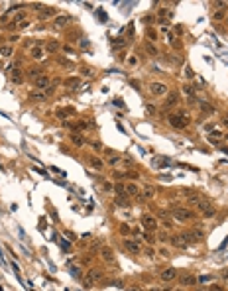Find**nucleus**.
Here are the masks:
<instances>
[{
  "instance_id": "obj_47",
  "label": "nucleus",
  "mask_w": 228,
  "mask_h": 291,
  "mask_svg": "<svg viewBox=\"0 0 228 291\" xmlns=\"http://www.w3.org/2000/svg\"><path fill=\"white\" fill-rule=\"evenodd\" d=\"M152 291H173V289H152Z\"/></svg>"
},
{
  "instance_id": "obj_49",
  "label": "nucleus",
  "mask_w": 228,
  "mask_h": 291,
  "mask_svg": "<svg viewBox=\"0 0 228 291\" xmlns=\"http://www.w3.org/2000/svg\"><path fill=\"white\" fill-rule=\"evenodd\" d=\"M226 24H228V16H226Z\"/></svg>"
},
{
  "instance_id": "obj_29",
  "label": "nucleus",
  "mask_w": 228,
  "mask_h": 291,
  "mask_svg": "<svg viewBox=\"0 0 228 291\" xmlns=\"http://www.w3.org/2000/svg\"><path fill=\"white\" fill-rule=\"evenodd\" d=\"M71 140H73V144H75V146H83V142H85L79 134H71Z\"/></svg>"
},
{
  "instance_id": "obj_19",
  "label": "nucleus",
  "mask_w": 228,
  "mask_h": 291,
  "mask_svg": "<svg viewBox=\"0 0 228 291\" xmlns=\"http://www.w3.org/2000/svg\"><path fill=\"white\" fill-rule=\"evenodd\" d=\"M153 195H155V189H153V187H150V185H147V187H146V189H144V191H142V201H144V199H152Z\"/></svg>"
},
{
  "instance_id": "obj_9",
  "label": "nucleus",
  "mask_w": 228,
  "mask_h": 291,
  "mask_svg": "<svg viewBox=\"0 0 228 291\" xmlns=\"http://www.w3.org/2000/svg\"><path fill=\"white\" fill-rule=\"evenodd\" d=\"M179 283L183 287H187V285H195L197 283V277L193 275V273H185V275H181L179 277Z\"/></svg>"
},
{
  "instance_id": "obj_28",
  "label": "nucleus",
  "mask_w": 228,
  "mask_h": 291,
  "mask_svg": "<svg viewBox=\"0 0 228 291\" xmlns=\"http://www.w3.org/2000/svg\"><path fill=\"white\" fill-rule=\"evenodd\" d=\"M65 85H67V87H71V89H77V87H79L81 83H79V79H67V81H65Z\"/></svg>"
},
{
  "instance_id": "obj_26",
  "label": "nucleus",
  "mask_w": 228,
  "mask_h": 291,
  "mask_svg": "<svg viewBox=\"0 0 228 291\" xmlns=\"http://www.w3.org/2000/svg\"><path fill=\"white\" fill-rule=\"evenodd\" d=\"M30 79H33V81H38L39 77H41V69H30Z\"/></svg>"
},
{
  "instance_id": "obj_48",
  "label": "nucleus",
  "mask_w": 228,
  "mask_h": 291,
  "mask_svg": "<svg viewBox=\"0 0 228 291\" xmlns=\"http://www.w3.org/2000/svg\"><path fill=\"white\" fill-rule=\"evenodd\" d=\"M130 291H140V289H138V287H132V289H130Z\"/></svg>"
},
{
  "instance_id": "obj_25",
  "label": "nucleus",
  "mask_w": 228,
  "mask_h": 291,
  "mask_svg": "<svg viewBox=\"0 0 228 291\" xmlns=\"http://www.w3.org/2000/svg\"><path fill=\"white\" fill-rule=\"evenodd\" d=\"M124 45H126V39H124V38H116V39L112 42V47H114V49H120V47H124Z\"/></svg>"
},
{
  "instance_id": "obj_50",
  "label": "nucleus",
  "mask_w": 228,
  "mask_h": 291,
  "mask_svg": "<svg viewBox=\"0 0 228 291\" xmlns=\"http://www.w3.org/2000/svg\"><path fill=\"white\" fill-rule=\"evenodd\" d=\"M199 291H203V289H199Z\"/></svg>"
},
{
  "instance_id": "obj_38",
  "label": "nucleus",
  "mask_w": 228,
  "mask_h": 291,
  "mask_svg": "<svg viewBox=\"0 0 228 291\" xmlns=\"http://www.w3.org/2000/svg\"><path fill=\"white\" fill-rule=\"evenodd\" d=\"M199 281L201 283H210V281H212V275H201Z\"/></svg>"
},
{
  "instance_id": "obj_4",
  "label": "nucleus",
  "mask_w": 228,
  "mask_h": 291,
  "mask_svg": "<svg viewBox=\"0 0 228 291\" xmlns=\"http://www.w3.org/2000/svg\"><path fill=\"white\" fill-rule=\"evenodd\" d=\"M169 124L173 128H179V130H181V128H185L187 124H189V120H185L181 114H171V116H169Z\"/></svg>"
},
{
  "instance_id": "obj_1",
  "label": "nucleus",
  "mask_w": 228,
  "mask_h": 291,
  "mask_svg": "<svg viewBox=\"0 0 228 291\" xmlns=\"http://www.w3.org/2000/svg\"><path fill=\"white\" fill-rule=\"evenodd\" d=\"M173 215V218L175 220H179V222H187V220H191L193 218V211H189V209H175V211L171 212Z\"/></svg>"
},
{
  "instance_id": "obj_41",
  "label": "nucleus",
  "mask_w": 228,
  "mask_h": 291,
  "mask_svg": "<svg viewBox=\"0 0 228 291\" xmlns=\"http://www.w3.org/2000/svg\"><path fill=\"white\" fill-rule=\"evenodd\" d=\"M185 75H187V77H189V79H191V77H193V75H195V73H193V69H191V67H189V65H187V67H185Z\"/></svg>"
},
{
  "instance_id": "obj_39",
  "label": "nucleus",
  "mask_w": 228,
  "mask_h": 291,
  "mask_svg": "<svg viewBox=\"0 0 228 291\" xmlns=\"http://www.w3.org/2000/svg\"><path fill=\"white\" fill-rule=\"evenodd\" d=\"M81 73H83V75H85V77H90V75H93V73H90V69H89V67H81Z\"/></svg>"
},
{
  "instance_id": "obj_45",
  "label": "nucleus",
  "mask_w": 228,
  "mask_h": 291,
  "mask_svg": "<svg viewBox=\"0 0 228 291\" xmlns=\"http://www.w3.org/2000/svg\"><path fill=\"white\" fill-rule=\"evenodd\" d=\"M146 110H147V112H155V108H153L152 104H147V106H146Z\"/></svg>"
},
{
  "instance_id": "obj_5",
  "label": "nucleus",
  "mask_w": 228,
  "mask_h": 291,
  "mask_svg": "<svg viewBox=\"0 0 228 291\" xmlns=\"http://www.w3.org/2000/svg\"><path fill=\"white\" fill-rule=\"evenodd\" d=\"M197 207H199L201 215H203L204 218H212V216L216 215V211H214V207H210V205H207V203H204V201H201L199 205H197Z\"/></svg>"
},
{
  "instance_id": "obj_34",
  "label": "nucleus",
  "mask_w": 228,
  "mask_h": 291,
  "mask_svg": "<svg viewBox=\"0 0 228 291\" xmlns=\"http://www.w3.org/2000/svg\"><path fill=\"white\" fill-rule=\"evenodd\" d=\"M146 33H147V38L152 39V42H155V39H157V33H155V32H153V30H152V28H147V30H146Z\"/></svg>"
},
{
  "instance_id": "obj_44",
  "label": "nucleus",
  "mask_w": 228,
  "mask_h": 291,
  "mask_svg": "<svg viewBox=\"0 0 228 291\" xmlns=\"http://www.w3.org/2000/svg\"><path fill=\"white\" fill-rule=\"evenodd\" d=\"M114 104H116V106H124V102H122V99H116V100H114Z\"/></svg>"
},
{
  "instance_id": "obj_27",
  "label": "nucleus",
  "mask_w": 228,
  "mask_h": 291,
  "mask_svg": "<svg viewBox=\"0 0 228 291\" xmlns=\"http://www.w3.org/2000/svg\"><path fill=\"white\" fill-rule=\"evenodd\" d=\"M45 47H47V51H51V53L59 51V43H57V42H49V43H47Z\"/></svg>"
},
{
  "instance_id": "obj_2",
  "label": "nucleus",
  "mask_w": 228,
  "mask_h": 291,
  "mask_svg": "<svg viewBox=\"0 0 228 291\" xmlns=\"http://www.w3.org/2000/svg\"><path fill=\"white\" fill-rule=\"evenodd\" d=\"M150 93L153 94V97H163V94H167L169 91H167V85L165 83H152L150 85Z\"/></svg>"
},
{
  "instance_id": "obj_12",
  "label": "nucleus",
  "mask_w": 228,
  "mask_h": 291,
  "mask_svg": "<svg viewBox=\"0 0 228 291\" xmlns=\"http://www.w3.org/2000/svg\"><path fill=\"white\" fill-rule=\"evenodd\" d=\"M177 275V269L175 268H167V269H163L161 272V281H171V279H173V277Z\"/></svg>"
},
{
  "instance_id": "obj_33",
  "label": "nucleus",
  "mask_w": 228,
  "mask_h": 291,
  "mask_svg": "<svg viewBox=\"0 0 228 291\" xmlns=\"http://www.w3.org/2000/svg\"><path fill=\"white\" fill-rule=\"evenodd\" d=\"M224 16H226V10H216V12H214V16H212V18H214V20H222Z\"/></svg>"
},
{
  "instance_id": "obj_30",
  "label": "nucleus",
  "mask_w": 228,
  "mask_h": 291,
  "mask_svg": "<svg viewBox=\"0 0 228 291\" xmlns=\"http://www.w3.org/2000/svg\"><path fill=\"white\" fill-rule=\"evenodd\" d=\"M10 53H12V47H0V57H10Z\"/></svg>"
},
{
  "instance_id": "obj_21",
  "label": "nucleus",
  "mask_w": 228,
  "mask_h": 291,
  "mask_svg": "<svg viewBox=\"0 0 228 291\" xmlns=\"http://www.w3.org/2000/svg\"><path fill=\"white\" fill-rule=\"evenodd\" d=\"M167 163H169L167 157H155L153 160V167H167Z\"/></svg>"
},
{
  "instance_id": "obj_42",
  "label": "nucleus",
  "mask_w": 228,
  "mask_h": 291,
  "mask_svg": "<svg viewBox=\"0 0 228 291\" xmlns=\"http://www.w3.org/2000/svg\"><path fill=\"white\" fill-rule=\"evenodd\" d=\"M210 291H224V289L220 285H212V287H210Z\"/></svg>"
},
{
  "instance_id": "obj_31",
  "label": "nucleus",
  "mask_w": 228,
  "mask_h": 291,
  "mask_svg": "<svg viewBox=\"0 0 228 291\" xmlns=\"http://www.w3.org/2000/svg\"><path fill=\"white\" fill-rule=\"evenodd\" d=\"M146 49H147L150 53H152V55H159V53H157V49L153 47V43H152V42H146Z\"/></svg>"
},
{
  "instance_id": "obj_23",
  "label": "nucleus",
  "mask_w": 228,
  "mask_h": 291,
  "mask_svg": "<svg viewBox=\"0 0 228 291\" xmlns=\"http://www.w3.org/2000/svg\"><path fill=\"white\" fill-rule=\"evenodd\" d=\"M67 266H69V272H71L75 277H79V275H81V269L77 268V266H73V264H71V260H67Z\"/></svg>"
},
{
  "instance_id": "obj_3",
  "label": "nucleus",
  "mask_w": 228,
  "mask_h": 291,
  "mask_svg": "<svg viewBox=\"0 0 228 291\" xmlns=\"http://www.w3.org/2000/svg\"><path fill=\"white\" fill-rule=\"evenodd\" d=\"M142 226L147 230V232H155V230H157V220L153 218V216H150V215H144L142 216Z\"/></svg>"
},
{
  "instance_id": "obj_40",
  "label": "nucleus",
  "mask_w": 228,
  "mask_h": 291,
  "mask_svg": "<svg viewBox=\"0 0 228 291\" xmlns=\"http://www.w3.org/2000/svg\"><path fill=\"white\" fill-rule=\"evenodd\" d=\"M118 161H120V157H116V155H112V157L108 160V163H110V165H116Z\"/></svg>"
},
{
  "instance_id": "obj_10",
  "label": "nucleus",
  "mask_w": 228,
  "mask_h": 291,
  "mask_svg": "<svg viewBox=\"0 0 228 291\" xmlns=\"http://www.w3.org/2000/svg\"><path fill=\"white\" fill-rule=\"evenodd\" d=\"M114 205H116V207H122V209H130V197L118 195V197L114 199Z\"/></svg>"
},
{
  "instance_id": "obj_20",
  "label": "nucleus",
  "mask_w": 228,
  "mask_h": 291,
  "mask_svg": "<svg viewBox=\"0 0 228 291\" xmlns=\"http://www.w3.org/2000/svg\"><path fill=\"white\" fill-rule=\"evenodd\" d=\"M39 16L41 18H51V16H55V8H41L39 10Z\"/></svg>"
},
{
  "instance_id": "obj_22",
  "label": "nucleus",
  "mask_w": 228,
  "mask_h": 291,
  "mask_svg": "<svg viewBox=\"0 0 228 291\" xmlns=\"http://www.w3.org/2000/svg\"><path fill=\"white\" fill-rule=\"evenodd\" d=\"M30 55H32L33 59H43V49H41V47H33Z\"/></svg>"
},
{
  "instance_id": "obj_15",
  "label": "nucleus",
  "mask_w": 228,
  "mask_h": 291,
  "mask_svg": "<svg viewBox=\"0 0 228 291\" xmlns=\"http://www.w3.org/2000/svg\"><path fill=\"white\" fill-rule=\"evenodd\" d=\"M67 24H69V16H57L55 22H53V26H55V28H65Z\"/></svg>"
},
{
  "instance_id": "obj_32",
  "label": "nucleus",
  "mask_w": 228,
  "mask_h": 291,
  "mask_svg": "<svg viewBox=\"0 0 228 291\" xmlns=\"http://www.w3.org/2000/svg\"><path fill=\"white\" fill-rule=\"evenodd\" d=\"M130 232H132V228H130L128 224H122V226H120V234H122V236H128Z\"/></svg>"
},
{
  "instance_id": "obj_11",
  "label": "nucleus",
  "mask_w": 228,
  "mask_h": 291,
  "mask_svg": "<svg viewBox=\"0 0 228 291\" xmlns=\"http://www.w3.org/2000/svg\"><path fill=\"white\" fill-rule=\"evenodd\" d=\"M100 256H102V260L108 262V264L114 262V254H112V250H110L108 246H102V248H100Z\"/></svg>"
},
{
  "instance_id": "obj_17",
  "label": "nucleus",
  "mask_w": 228,
  "mask_h": 291,
  "mask_svg": "<svg viewBox=\"0 0 228 291\" xmlns=\"http://www.w3.org/2000/svg\"><path fill=\"white\" fill-rule=\"evenodd\" d=\"M22 79H24V75H22L20 67H14V69H12V81H14V83H22Z\"/></svg>"
},
{
  "instance_id": "obj_46",
  "label": "nucleus",
  "mask_w": 228,
  "mask_h": 291,
  "mask_svg": "<svg viewBox=\"0 0 228 291\" xmlns=\"http://www.w3.org/2000/svg\"><path fill=\"white\" fill-rule=\"evenodd\" d=\"M146 254L150 256V258H153V250H152V248H147V250H146Z\"/></svg>"
},
{
  "instance_id": "obj_35",
  "label": "nucleus",
  "mask_w": 228,
  "mask_h": 291,
  "mask_svg": "<svg viewBox=\"0 0 228 291\" xmlns=\"http://www.w3.org/2000/svg\"><path fill=\"white\" fill-rule=\"evenodd\" d=\"M59 244H61V250H71V242H67V240H59Z\"/></svg>"
},
{
  "instance_id": "obj_6",
  "label": "nucleus",
  "mask_w": 228,
  "mask_h": 291,
  "mask_svg": "<svg viewBox=\"0 0 228 291\" xmlns=\"http://www.w3.org/2000/svg\"><path fill=\"white\" fill-rule=\"evenodd\" d=\"M33 87H36V91H47L49 87H51V79L49 77H45V75H41L38 81H33Z\"/></svg>"
},
{
  "instance_id": "obj_14",
  "label": "nucleus",
  "mask_w": 228,
  "mask_h": 291,
  "mask_svg": "<svg viewBox=\"0 0 228 291\" xmlns=\"http://www.w3.org/2000/svg\"><path fill=\"white\" fill-rule=\"evenodd\" d=\"M124 246H126V250H128V252H132V254H140V250H142L136 240H126V242H124Z\"/></svg>"
},
{
  "instance_id": "obj_13",
  "label": "nucleus",
  "mask_w": 228,
  "mask_h": 291,
  "mask_svg": "<svg viewBox=\"0 0 228 291\" xmlns=\"http://www.w3.org/2000/svg\"><path fill=\"white\" fill-rule=\"evenodd\" d=\"M177 102H179V94H177V93H169V94H167L165 104H163V108H171V106H175Z\"/></svg>"
},
{
  "instance_id": "obj_16",
  "label": "nucleus",
  "mask_w": 228,
  "mask_h": 291,
  "mask_svg": "<svg viewBox=\"0 0 228 291\" xmlns=\"http://www.w3.org/2000/svg\"><path fill=\"white\" fill-rule=\"evenodd\" d=\"M89 163H90L93 169H102V167H104L102 160H98V157H95V155H90V157H89Z\"/></svg>"
},
{
  "instance_id": "obj_37",
  "label": "nucleus",
  "mask_w": 228,
  "mask_h": 291,
  "mask_svg": "<svg viewBox=\"0 0 228 291\" xmlns=\"http://www.w3.org/2000/svg\"><path fill=\"white\" fill-rule=\"evenodd\" d=\"M189 203H191V205H199V203H201L199 195H191V197H189Z\"/></svg>"
},
{
  "instance_id": "obj_7",
  "label": "nucleus",
  "mask_w": 228,
  "mask_h": 291,
  "mask_svg": "<svg viewBox=\"0 0 228 291\" xmlns=\"http://www.w3.org/2000/svg\"><path fill=\"white\" fill-rule=\"evenodd\" d=\"M100 279H102V272H98V269H90L85 281H87V285H93V283H98Z\"/></svg>"
},
{
  "instance_id": "obj_24",
  "label": "nucleus",
  "mask_w": 228,
  "mask_h": 291,
  "mask_svg": "<svg viewBox=\"0 0 228 291\" xmlns=\"http://www.w3.org/2000/svg\"><path fill=\"white\" fill-rule=\"evenodd\" d=\"M114 191L118 193V195H126V185L124 183H114ZM128 197V195H126Z\"/></svg>"
},
{
  "instance_id": "obj_36",
  "label": "nucleus",
  "mask_w": 228,
  "mask_h": 291,
  "mask_svg": "<svg viewBox=\"0 0 228 291\" xmlns=\"http://www.w3.org/2000/svg\"><path fill=\"white\" fill-rule=\"evenodd\" d=\"M201 108H203L204 112H210V114H212V112H214V108H212V106H210V104H207V102H201Z\"/></svg>"
},
{
  "instance_id": "obj_43",
  "label": "nucleus",
  "mask_w": 228,
  "mask_h": 291,
  "mask_svg": "<svg viewBox=\"0 0 228 291\" xmlns=\"http://www.w3.org/2000/svg\"><path fill=\"white\" fill-rule=\"evenodd\" d=\"M144 22H147V24H152V22H153V18H152V16H144Z\"/></svg>"
},
{
  "instance_id": "obj_8",
  "label": "nucleus",
  "mask_w": 228,
  "mask_h": 291,
  "mask_svg": "<svg viewBox=\"0 0 228 291\" xmlns=\"http://www.w3.org/2000/svg\"><path fill=\"white\" fill-rule=\"evenodd\" d=\"M169 242H171L173 246H175V248H179V250H185L187 246H189V244H187V240L183 238V234H175V236H171Z\"/></svg>"
},
{
  "instance_id": "obj_18",
  "label": "nucleus",
  "mask_w": 228,
  "mask_h": 291,
  "mask_svg": "<svg viewBox=\"0 0 228 291\" xmlns=\"http://www.w3.org/2000/svg\"><path fill=\"white\" fill-rule=\"evenodd\" d=\"M138 193H140V189L136 187L134 183H128V185H126V195H128V197H130V195H132V197H136Z\"/></svg>"
}]
</instances>
